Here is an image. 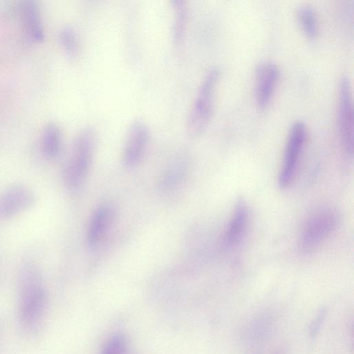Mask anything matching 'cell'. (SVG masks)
Masks as SVG:
<instances>
[{
	"label": "cell",
	"mask_w": 354,
	"mask_h": 354,
	"mask_svg": "<svg viewBox=\"0 0 354 354\" xmlns=\"http://www.w3.org/2000/svg\"><path fill=\"white\" fill-rule=\"evenodd\" d=\"M19 316L22 326L34 330L39 325L46 305V292L39 270L32 265L25 266L21 271Z\"/></svg>",
	"instance_id": "6da1fadb"
},
{
	"label": "cell",
	"mask_w": 354,
	"mask_h": 354,
	"mask_svg": "<svg viewBox=\"0 0 354 354\" xmlns=\"http://www.w3.org/2000/svg\"><path fill=\"white\" fill-rule=\"evenodd\" d=\"M96 145V136L90 127L81 129L75 136L64 169V180L70 189L84 181L91 165Z\"/></svg>",
	"instance_id": "7a4b0ae2"
},
{
	"label": "cell",
	"mask_w": 354,
	"mask_h": 354,
	"mask_svg": "<svg viewBox=\"0 0 354 354\" xmlns=\"http://www.w3.org/2000/svg\"><path fill=\"white\" fill-rule=\"evenodd\" d=\"M341 216L337 209L325 205L309 214L301 226L298 245L304 253L317 250L337 228Z\"/></svg>",
	"instance_id": "3957f363"
},
{
	"label": "cell",
	"mask_w": 354,
	"mask_h": 354,
	"mask_svg": "<svg viewBox=\"0 0 354 354\" xmlns=\"http://www.w3.org/2000/svg\"><path fill=\"white\" fill-rule=\"evenodd\" d=\"M220 74L219 67H212L200 84L186 120V130L191 136H197L201 133L209 121L213 110L215 88Z\"/></svg>",
	"instance_id": "277c9868"
},
{
	"label": "cell",
	"mask_w": 354,
	"mask_h": 354,
	"mask_svg": "<svg viewBox=\"0 0 354 354\" xmlns=\"http://www.w3.org/2000/svg\"><path fill=\"white\" fill-rule=\"evenodd\" d=\"M306 133V126L302 120L295 121L290 127L278 176V185L281 189L288 187L295 176Z\"/></svg>",
	"instance_id": "5b68a950"
},
{
	"label": "cell",
	"mask_w": 354,
	"mask_h": 354,
	"mask_svg": "<svg viewBox=\"0 0 354 354\" xmlns=\"http://www.w3.org/2000/svg\"><path fill=\"white\" fill-rule=\"evenodd\" d=\"M338 127L342 146L348 156L353 149V105L351 85L348 77H343L339 88Z\"/></svg>",
	"instance_id": "8992f818"
},
{
	"label": "cell",
	"mask_w": 354,
	"mask_h": 354,
	"mask_svg": "<svg viewBox=\"0 0 354 354\" xmlns=\"http://www.w3.org/2000/svg\"><path fill=\"white\" fill-rule=\"evenodd\" d=\"M149 138V129L144 122L136 120L129 126L122 156L126 167H133L139 164L146 152Z\"/></svg>",
	"instance_id": "52a82bcc"
},
{
	"label": "cell",
	"mask_w": 354,
	"mask_h": 354,
	"mask_svg": "<svg viewBox=\"0 0 354 354\" xmlns=\"http://www.w3.org/2000/svg\"><path fill=\"white\" fill-rule=\"evenodd\" d=\"M280 75L279 67L272 62H263L257 66L254 73V96L259 109H264L270 102Z\"/></svg>",
	"instance_id": "ba28073f"
},
{
	"label": "cell",
	"mask_w": 354,
	"mask_h": 354,
	"mask_svg": "<svg viewBox=\"0 0 354 354\" xmlns=\"http://www.w3.org/2000/svg\"><path fill=\"white\" fill-rule=\"evenodd\" d=\"M35 201V195L28 188L21 185L10 187L0 195V218H9L26 210Z\"/></svg>",
	"instance_id": "9c48e42d"
},
{
	"label": "cell",
	"mask_w": 354,
	"mask_h": 354,
	"mask_svg": "<svg viewBox=\"0 0 354 354\" xmlns=\"http://www.w3.org/2000/svg\"><path fill=\"white\" fill-rule=\"evenodd\" d=\"M113 219V211L108 205L97 207L88 222L86 241L91 248L98 245L106 236Z\"/></svg>",
	"instance_id": "30bf717a"
},
{
	"label": "cell",
	"mask_w": 354,
	"mask_h": 354,
	"mask_svg": "<svg viewBox=\"0 0 354 354\" xmlns=\"http://www.w3.org/2000/svg\"><path fill=\"white\" fill-rule=\"evenodd\" d=\"M248 221V207L243 199L239 200L224 234L223 241L226 246L233 247L241 241L246 232Z\"/></svg>",
	"instance_id": "8fae6325"
},
{
	"label": "cell",
	"mask_w": 354,
	"mask_h": 354,
	"mask_svg": "<svg viewBox=\"0 0 354 354\" xmlns=\"http://www.w3.org/2000/svg\"><path fill=\"white\" fill-rule=\"evenodd\" d=\"M24 16L26 32L30 38L35 41L42 40L44 30L39 8L35 1H27L25 2Z\"/></svg>",
	"instance_id": "7c38bea8"
},
{
	"label": "cell",
	"mask_w": 354,
	"mask_h": 354,
	"mask_svg": "<svg viewBox=\"0 0 354 354\" xmlns=\"http://www.w3.org/2000/svg\"><path fill=\"white\" fill-rule=\"evenodd\" d=\"M174 12L172 26V40L176 46L180 44L183 40L188 18L187 3L183 0L171 1Z\"/></svg>",
	"instance_id": "4fadbf2b"
},
{
	"label": "cell",
	"mask_w": 354,
	"mask_h": 354,
	"mask_svg": "<svg viewBox=\"0 0 354 354\" xmlns=\"http://www.w3.org/2000/svg\"><path fill=\"white\" fill-rule=\"evenodd\" d=\"M62 142L59 127L53 123L48 124L44 129L42 136V149L48 158H54L59 152Z\"/></svg>",
	"instance_id": "5bb4252c"
},
{
	"label": "cell",
	"mask_w": 354,
	"mask_h": 354,
	"mask_svg": "<svg viewBox=\"0 0 354 354\" xmlns=\"http://www.w3.org/2000/svg\"><path fill=\"white\" fill-rule=\"evenodd\" d=\"M296 17L303 32L308 37H314L318 30L317 17L315 10L310 6H300L297 9Z\"/></svg>",
	"instance_id": "9a60e30c"
},
{
	"label": "cell",
	"mask_w": 354,
	"mask_h": 354,
	"mask_svg": "<svg viewBox=\"0 0 354 354\" xmlns=\"http://www.w3.org/2000/svg\"><path fill=\"white\" fill-rule=\"evenodd\" d=\"M128 337L122 333L110 335L104 343L100 354H131Z\"/></svg>",
	"instance_id": "2e32d148"
},
{
	"label": "cell",
	"mask_w": 354,
	"mask_h": 354,
	"mask_svg": "<svg viewBox=\"0 0 354 354\" xmlns=\"http://www.w3.org/2000/svg\"><path fill=\"white\" fill-rule=\"evenodd\" d=\"M185 167L182 163H175L169 166L162 174L159 187L162 191L167 192L181 183L185 176Z\"/></svg>",
	"instance_id": "e0dca14e"
},
{
	"label": "cell",
	"mask_w": 354,
	"mask_h": 354,
	"mask_svg": "<svg viewBox=\"0 0 354 354\" xmlns=\"http://www.w3.org/2000/svg\"><path fill=\"white\" fill-rule=\"evenodd\" d=\"M65 53L70 57H75L79 50L78 38L75 31L71 27L62 28L59 36Z\"/></svg>",
	"instance_id": "ac0fdd59"
},
{
	"label": "cell",
	"mask_w": 354,
	"mask_h": 354,
	"mask_svg": "<svg viewBox=\"0 0 354 354\" xmlns=\"http://www.w3.org/2000/svg\"><path fill=\"white\" fill-rule=\"evenodd\" d=\"M326 315V310L322 309L317 314L315 320L311 324L310 327V334L312 336L316 335L317 333L319 331L320 326H322V323L324 320Z\"/></svg>",
	"instance_id": "d6986e66"
}]
</instances>
